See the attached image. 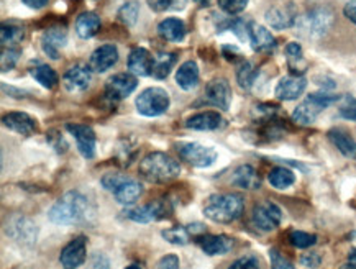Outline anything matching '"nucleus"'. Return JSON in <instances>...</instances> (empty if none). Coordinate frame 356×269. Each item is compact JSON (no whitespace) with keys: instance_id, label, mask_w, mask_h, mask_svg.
Returning a JSON list of instances; mask_svg holds the SVG:
<instances>
[{"instance_id":"c9c22d12","label":"nucleus","mask_w":356,"mask_h":269,"mask_svg":"<svg viewBox=\"0 0 356 269\" xmlns=\"http://www.w3.org/2000/svg\"><path fill=\"white\" fill-rule=\"evenodd\" d=\"M163 238L168 241V243L176 245V246H184L191 241V231L186 227H171V229H166L161 231Z\"/></svg>"},{"instance_id":"13d9d810","label":"nucleus","mask_w":356,"mask_h":269,"mask_svg":"<svg viewBox=\"0 0 356 269\" xmlns=\"http://www.w3.org/2000/svg\"><path fill=\"white\" fill-rule=\"evenodd\" d=\"M125 269H141L140 264H130V266H127Z\"/></svg>"},{"instance_id":"58836bf2","label":"nucleus","mask_w":356,"mask_h":269,"mask_svg":"<svg viewBox=\"0 0 356 269\" xmlns=\"http://www.w3.org/2000/svg\"><path fill=\"white\" fill-rule=\"evenodd\" d=\"M289 240H291V243L299 250L310 248V246H314L317 243V236L316 235L307 234V231H300V230L291 231Z\"/></svg>"},{"instance_id":"f3484780","label":"nucleus","mask_w":356,"mask_h":269,"mask_svg":"<svg viewBox=\"0 0 356 269\" xmlns=\"http://www.w3.org/2000/svg\"><path fill=\"white\" fill-rule=\"evenodd\" d=\"M90 81H92V71L86 65L71 66L63 76V84L72 94L84 92L90 85Z\"/></svg>"},{"instance_id":"0eeeda50","label":"nucleus","mask_w":356,"mask_h":269,"mask_svg":"<svg viewBox=\"0 0 356 269\" xmlns=\"http://www.w3.org/2000/svg\"><path fill=\"white\" fill-rule=\"evenodd\" d=\"M6 234L20 246L31 248L38 240V227L30 217L15 213L6 223Z\"/></svg>"},{"instance_id":"f257e3e1","label":"nucleus","mask_w":356,"mask_h":269,"mask_svg":"<svg viewBox=\"0 0 356 269\" xmlns=\"http://www.w3.org/2000/svg\"><path fill=\"white\" fill-rule=\"evenodd\" d=\"M95 217H97V209L92 200L79 190H67L48 212L49 220L61 227L92 225Z\"/></svg>"},{"instance_id":"bb28decb","label":"nucleus","mask_w":356,"mask_h":269,"mask_svg":"<svg viewBox=\"0 0 356 269\" xmlns=\"http://www.w3.org/2000/svg\"><path fill=\"white\" fill-rule=\"evenodd\" d=\"M199 67L195 61H186L176 71V84L182 90H194L199 85Z\"/></svg>"},{"instance_id":"72a5a7b5","label":"nucleus","mask_w":356,"mask_h":269,"mask_svg":"<svg viewBox=\"0 0 356 269\" xmlns=\"http://www.w3.org/2000/svg\"><path fill=\"white\" fill-rule=\"evenodd\" d=\"M30 74L33 76V79L44 89H54L59 84L58 72L47 65L35 66L33 70H30Z\"/></svg>"},{"instance_id":"f704fd0d","label":"nucleus","mask_w":356,"mask_h":269,"mask_svg":"<svg viewBox=\"0 0 356 269\" xmlns=\"http://www.w3.org/2000/svg\"><path fill=\"white\" fill-rule=\"evenodd\" d=\"M25 36V30L18 25H2V30H0V41H2L3 48H10L13 44H18Z\"/></svg>"},{"instance_id":"aec40b11","label":"nucleus","mask_w":356,"mask_h":269,"mask_svg":"<svg viewBox=\"0 0 356 269\" xmlns=\"http://www.w3.org/2000/svg\"><path fill=\"white\" fill-rule=\"evenodd\" d=\"M118 49L115 44H102L89 58V67L92 72H106L117 65Z\"/></svg>"},{"instance_id":"4be33fe9","label":"nucleus","mask_w":356,"mask_h":269,"mask_svg":"<svg viewBox=\"0 0 356 269\" xmlns=\"http://www.w3.org/2000/svg\"><path fill=\"white\" fill-rule=\"evenodd\" d=\"M200 250L209 256L227 254L234 248V240L227 235H200L197 238Z\"/></svg>"},{"instance_id":"7c9ffc66","label":"nucleus","mask_w":356,"mask_h":269,"mask_svg":"<svg viewBox=\"0 0 356 269\" xmlns=\"http://www.w3.org/2000/svg\"><path fill=\"white\" fill-rule=\"evenodd\" d=\"M286 59L287 65H289V70L294 76H302L305 72V67H307V63L304 59L302 47L296 41H291L286 47Z\"/></svg>"},{"instance_id":"9b49d317","label":"nucleus","mask_w":356,"mask_h":269,"mask_svg":"<svg viewBox=\"0 0 356 269\" xmlns=\"http://www.w3.org/2000/svg\"><path fill=\"white\" fill-rule=\"evenodd\" d=\"M168 212H170V205L166 200H156V202L145 204L141 207L127 209L123 215L135 223H152L166 217Z\"/></svg>"},{"instance_id":"37998d69","label":"nucleus","mask_w":356,"mask_h":269,"mask_svg":"<svg viewBox=\"0 0 356 269\" xmlns=\"http://www.w3.org/2000/svg\"><path fill=\"white\" fill-rule=\"evenodd\" d=\"M228 269H259V259L254 254H245L232 263Z\"/></svg>"},{"instance_id":"39448f33","label":"nucleus","mask_w":356,"mask_h":269,"mask_svg":"<svg viewBox=\"0 0 356 269\" xmlns=\"http://www.w3.org/2000/svg\"><path fill=\"white\" fill-rule=\"evenodd\" d=\"M100 186L108 190L122 205H134L143 195V186L134 177L122 174V172H107L100 179Z\"/></svg>"},{"instance_id":"f8f14e48","label":"nucleus","mask_w":356,"mask_h":269,"mask_svg":"<svg viewBox=\"0 0 356 269\" xmlns=\"http://www.w3.org/2000/svg\"><path fill=\"white\" fill-rule=\"evenodd\" d=\"M88 258V240L86 236H76L59 253V263L63 269H77Z\"/></svg>"},{"instance_id":"6e6552de","label":"nucleus","mask_w":356,"mask_h":269,"mask_svg":"<svg viewBox=\"0 0 356 269\" xmlns=\"http://www.w3.org/2000/svg\"><path fill=\"white\" fill-rule=\"evenodd\" d=\"M136 111L143 117H159L170 108V94L161 88H148L136 97Z\"/></svg>"},{"instance_id":"c85d7f7f","label":"nucleus","mask_w":356,"mask_h":269,"mask_svg":"<svg viewBox=\"0 0 356 269\" xmlns=\"http://www.w3.org/2000/svg\"><path fill=\"white\" fill-rule=\"evenodd\" d=\"M186 31L184 22L179 20V18H164L158 25L159 36L166 41H171V43H179V41L184 40Z\"/></svg>"},{"instance_id":"dca6fc26","label":"nucleus","mask_w":356,"mask_h":269,"mask_svg":"<svg viewBox=\"0 0 356 269\" xmlns=\"http://www.w3.org/2000/svg\"><path fill=\"white\" fill-rule=\"evenodd\" d=\"M205 102L220 111H228L232 104V88L227 79H213L205 88Z\"/></svg>"},{"instance_id":"412c9836","label":"nucleus","mask_w":356,"mask_h":269,"mask_svg":"<svg viewBox=\"0 0 356 269\" xmlns=\"http://www.w3.org/2000/svg\"><path fill=\"white\" fill-rule=\"evenodd\" d=\"M225 125V120L220 113L216 111H207L195 113V115L189 117L186 120V129L197 130V131H212L218 130Z\"/></svg>"},{"instance_id":"49530a36","label":"nucleus","mask_w":356,"mask_h":269,"mask_svg":"<svg viewBox=\"0 0 356 269\" xmlns=\"http://www.w3.org/2000/svg\"><path fill=\"white\" fill-rule=\"evenodd\" d=\"M146 2H148V7L154 12H166L179 7L177 2H181V0H146Z\"/></svg>"},{"instance_id":"2eb2a0df","label":"nucleus","mask_w":356,"mask_h":269,"mask_svg":"<svg viewBox=\"0 0 356 269\" xmlns=\"http://www.w3.org/2000/svg\"><path fill=\"white\" fill-rule=\"evenodd\" d=\"M298 8L294 3H282V6L271 7L264 13V20L273 30H287L296 26L298 22Z\"/></svg>"},{"instance_id":"09e8293b","label":"nucleus","mask_w":356,"mask_h":269,"mask_svg":"<svg viewBox=\"0 0 356 269\" xmlns=\"http://www.w3.org/2000/svg\"><path fill=\"white\" fill-rule=\"evenodd\" d=\"M181 261L176 254H166L156 263V268L154 269H179Z\"/></svg>"},{"instance_id":"cd10ccee","label":"nucleus","mask_w":356,"mask_h":269,"mask_svg":"<svg viewBox=\"0 0 356 269\" xmlns=\"http://www.w3.org/2000/svg\"><path fill=\"white\" fill-rule=\"evenodd\" d=\"M330 143L346 158H356V141L348 131L341 129H332L327 133Z\"/></svg>"},{"instance_id":"f03ea898","label":"nucleus","mask_w":356,"mask_h":269,"mask_svg":"<svg viewBox=\"0 0 356 269\" xmlns=\"http://www.w3.org/2000/svg\"><path fill=\"white\" fill-rule=\"evenodd\" d=\"M140 176L153 184H166L179 177L181 164L171 158L170 154L161 152H153L140 161Z\"/></svg>"},{"instance_id":"a19ab883","label":"nucleus","mask_w":356,"mask_h":269,"mask_svg":"<svg viewBox=\"0 0 356 269\" xmlns=\"http://www.w3.org/2000/svg\"><path fill=\"white\" fill-rule=\"evenodd\" d=\"M250 0H218V7L228 15H238L248 7Z\"/></svg>"},{"instance_id":"a878e982","label":"nucleus","mask_w":356,"mask_h":269,"mask_svg":"<svg viewBox=\"0 0 356 269\" xmlns=\"http://www.w3.org/2000/svg\"><path fill=\"white\" fill-rule=\"evenodd\" d=\"M152 53L145 48H134L129 54V70L135 76H152L153 70Z\"/></svg>"},{"instance_id":"864d4df0","label":"nucleus","mask_w":356,"mask_h":269,"mask_svg":"<svg viewBox=\"0 0 356 269\" xmlns=\"http://www.w3.org/2000/svg\"><path fill=\"white\" fill-rule=\"evenodd\" d=\"M29 8H33V10H40V8L47 7L49 0H22Z\"/></svg>"},{"instance_id":"6e6d98bb","label":"nucleus","mask_w":356,"mask_h":269,"mask_svg":"<svg viewBox=\"0 0 356 269\" xmlns=\"http://www.w3.org/2000/svg\"><path fill=\"white\" fill-rule=\"evenodd\" d=\"M340 269H356V263H348V264H343Z\"/></svg>"},{"instance_id":"9d476101","label":"nucleus","mask_w":356,"mask_h":269,"mask_svg":"<svg viewBox=\"0 0 356 269\" xmlns=\"http://www.w3.org/2000/svg\"><path fill=\"white\" fill-rule=\"evenodd\" d=\"M176 152L182 161L194 168H211L217 161V152L211 147H205L200 143H177Z\"/></svg>"},{"instance_id":"a211bd4d","label":"nucleus","mask_w":356,"mask_h":269,"mask_svg":"<svg viewBox=\"0 0 356 269\" xmlns=\"http://www.w3.org/2000/svg\"><path fill=\"white\" fill-rule=\"evenodd\" d=\"M67 43V31L65 26H49V28L41 35V49L48 58L58 59L61 49Z\"/></svg>"},{"instance_id":"473e14b6","label":"nucleus","mask_w":356,"mask_h":269,"mask_svg":"<svg viewBox=\"0 0 356 269\" xmlns=\"http://www.w3.org/2000/svg\"><path fill=\"white\" fill-rule=\"evenodd\" d=\"M268 181H269V184H271L275 189L284 190V189H289L291 186L294 184L296 174L289 170V168L277 166V168H275V170L269 171Z\"/></svg>"},{"instance_id":"4d7b16f0","label":"nucleus","mask_w":356,"mask_h":269,"mask_svg":"<svg viewBox=\"0 0 356 269\" xmlns=\"http://www.w3.org/2000/svg\"><path fill=\"white\" fill-rule=\"evenodd\" d=\"M350 261L356 263V250H351L350 252Z\"/></svg>"},{"instance_id":"8fccbe9b","label":"nucleus","mask_w":356,"mask_h":269,"mask_svg":"<svg viewBox=\"0 0 356 269\" xmlns=\"http://www.w3.org/2000/svg\"><path fill=\"white\" fill-rule=\"evenodd\" d=\"M299 261L305 268L316 269V268L321 266L322 258H321V254H318V253H305V254H302V256H300Z\"/></svg>"},{"instance_id":"c03bdc74","label":"nucleus","mask_w":356,"mask_h":269,"mask_svg":"<svg viewBox=\"0 0 356 269\" xmlns=\"http://www.w3.org/2000/svg\"><path fill=\"white\" fill-rule=\"evenodd\" d=\"M88 269H112V263L106 253L95 252L92 256H90Z\"/></svg>"},{"instance_id":"a18cd8bd","label":"nucleus","mask_w":356,"mask_h":269,"mask_svg":"<svg viewBox=\"0 0 356 269\" xmlns=\"http://www.w3.org/2000/svg\"><path fill=\"white\" fill-rule=\"evenodd\" d=\"M269 259H271V269H296L289 259H286L277 250L269 252Z\"/></svg>"},{"instance_id":"4c0bfd02","label":"nucleus","mask_w":356,"mask_h":269,"mask_svg":"<svg viewBox=\"0 0 356 269\" xmlns=\"http://www.w3.org/2000/svg\"><path fill=\"white\" fill-rule=\"evenodd\" d=\"M138 15H140V6L136 2H127L123 3V6L118 8V20L122 22L125 26H134L136 24V20H138Z\"/></svg>"},{"instance_id":"3c124183","label":"nucleus","mask_w":356,"mask_h":269,"mask_svg":"<svg viewBox=\"0 0 356 269\" xmlns=\"http://www.w3.org/2000/svg\"><path fill=\"white\" fill-rule=\"evenodd\" d=\"M343 13H345V17L351 22V24L356 25V0H351V2L346 3V6L343 7Z\"/></svg>"},{"instance_id":"7ed1b4c3","label":"nucleus","mask_w":356,"mask_h":269,"mask_svg":"<svg viewBox=\"0 0 356 269\" xmlns=\"http://www.w3.org/2000/svg\"><path fill=\"white\" fill-rule=\"evenodd\" d=\"M245 199L240 194H213L204 205V215L216 223H232L243 215Z\"/></svg>"},{"instance_id":"1a4fd4ad","label":"nucleus","mask_w":356,"mask_h":269,"mask_svg":"<svg viewBox=\"0 0 356 269\" xmlns=\"http://www.w3.org/2000/svg\"><path fill=\"white\" fill-rule=\"evenodd\" d=\"M251 222H253L254 229L264 234L275 231L282 222V211L281 207L271 200H264L253 207L251 212Z\"/></svg>"},{"instance_id":"603ef678","label":"nucleus","mask_w":356,"mask_h":269,"mask_svg":"<svg viewBox=\"0 0 356 269\" xmlns=\"http://www.w3.org/2000/svg\"><path fill=\"white\" fill-rule=\"evenodd\" d=\"M223 56H225L228 61H236V59H241V53L238 48L235 47H223Z\"/></svg>"},{"instance_id":"c756f323","label":"nucleus","mask_w":356,"mask_h":269,"mask_svg":"<svg viewBox=\"0 0 356 269\" xmlns=\"http://www.w3.org/2000/svg\"><path fill=\"white\" fill-rule=\"evenodd\" d=\"M100 18L94 12H84L77 17L76 20V33L82 40H89L99 33L100 30Z\"/></svg>"},{"instance_id":"20e7f679","label":"nucleus","mask_w":356,"mask_h":269,"mask_svg":"<svg viewBox=\"0 0 356 269\" xmlns=\"http://www.w3.org/2000/svg\"><path fill=\"white\" fill-rule=\"evenodd\" d=\"M333 24H335V13L332 8L318 6L299 15L294 28L305 40H321L332 30Z\"/></svg>"},{"instance_id":"5fc2aeb1","label":"nucleus","mask_w":356,"mask_h":269,"mask_svg":"<svg viewBox=\"0 0 356 269\" xmlns=\"http://www.w3.org/2000/svg\"><path fill=\"white\" fill-rule=\"evenodd\" d=\"M2 90H3V92H8V94H17V97H25L24 90L13 89V88H10V85H8V88H7L6 84H2Z\"/></svg>"},{"instance_id":"2f4dec72","label":"nucleus","mask_w":356,"mask_h":269,"mask_svg":"<svg viewBox=\"0 0 356 269\" xmlns=\"http://www.w3.org/2000/svg\"><path fill=\"white\" fill-rule=\"evenodd\" d=\"M176 54L175 53H159L153 58V70L152 76L154 79H166L170 76L172 66L176 65Z\"/></svg>"},{"instance_id":"ea45409f","label":"nucleus","mask_w":356,"mask_h":269,"mask_svg":"<svg viewBox=\"0 0 356 269\" xmlns=\"http://www.w3.org/2000/svg\"><path fill=\"white\" fill-rule=\"evenodd\" d=\"M20 49L3 48L2 54H0V67H2V71H12L18 63V59H20Z\"/></svg>"},{"instance_id":"79ce46f5","label":"nucleus","mask_w":356,"mask_h":269,"mask_svg":"<svg viewBox=\"0 0 356 269\" xmlns=\"http://www.w3.org/2000/svg\"><path fill=\"white\" fill-rule=\"evenodd\" d=\"M340 117L346 118V120L356 122V97L345 95L343 104L340 107Z\"/></svg>"},{"instance_id":"5701e85b","label":"nucleus","mask_w":356,"mask_h":269,"mask_svg":"<svg viewBox=\"0 0 356 269\" xmlns=\"http://www.w3.org/2000/svg\"><path fill=\"white\" fill-rule=\"evenodd\" d=\"M3 125L7 127L8 130L15 131L18 135H33L36 130H38V125H36V120L33 117H30L29 113L25 112H10L7 113L6 117L2 118Z\"/></svg>"},{"instance_id":"bf43d9fd","label":"nucleus","mask_w":356,"mask_h":269,"mask_svg":"<svg viewBox=\"0 0 356 269\" xmlns=\"http://www.w3.org/2000/svg\"><path fill=\"white\" fill-rule=\"evenodd\" d=\"M194 2H195V3H207L209 0H194Z\"/></svg>"},{"instance_id":"e433bc0d","label":"nucleus","mask_w":356,"mask_h":269,"mask_svg":"<svg viewBox=\"0 0 356 269\" xmlns=\"http://www.w3.org/2000/svg\"><path fill=\"white\" fill-rule=\"evenodd\" d=\"M257 79V70L250 61H241V65L236 70V81L241 89H250Z\"/></svg>"},{"instance_id":"4468645a","label":"nucleus","mask_w":356,"mask_h":269,"mask_svg":"<svg viewBox=\"0 0 356 269\" xmlns=\"http://www.w3.org/2000/svg\"><path fill=\"white\" fill-rule=\"evenodd\" d=\"M136 88H138V81H136L134 74H130V72H118V74L108 77L104 94L111 100H122L129 97Z\"/></svg>"},{"instance_id":"b1692460","label":"nucleus","mask_w":356,"mask_h":269,"mask_svg":"<svg viewBox=\"0 0 356 269\" xmlns=\"http://www.w3.org/2000/svg\"><path fill=\"white\" fill-rule=\"evenodd\" d=\"M232 184L245 190H257L261 188V176L251 164H241L232 176Z\"/></svg>"},{"instance_id":"de8ad7c7","label":"nucleus","mask_w":356,"mask_h":269,"mask_svg":"<svg viewBox=\"0 0 356 269\" xmlns=\"http://www.w3.org/2000/svg\"><path fill=\"white\" fill-rule=\"evenodd\" d=\"M47 140H48V143L51 145V147L56 149L58 153H66L67 152V143L65 141V138H63V136L58 133V131H51V133L47 135Z\"/></svg>"},{"instance_id":"ddd939ff","label":"nucleus","mask_w":356,"mask_h":269,"mask_svg":"<svg viewBox=\"0 0 356 269\" xmlns=\"http://www.w3.org/2000/svg\"><path fill=\"white\" fill-rule=\"evenodd\" d=\"M66 130L76 140V147L79 149L81 156L92 159L95 156V145H97L95 131L89 125H82V123H67Z\"/></svg>"},{"instance_id":"6ab92c4d","label":"nucleus","mask_w":356,"mask_h":269,"mask_svg":"<svg viewBox=\"0 0 356 269\" xmlns=\"http://www.w3.org/2000/svg\"><path fill=\"white\" fill-rule=\"evenodd\" d=\"M307 88V79L304 76H286L277 82L275 95L280 100H296L304 94Z\"/></svg>"},{"instance_id":"393cba45","label":"nucleus","mask_w":356,"mask_h":269,"mask_svg":"<svg viewBox=\"0 0 356 269\" xmlns=\"http://www.w3.org/2000/svg\"><path fill=\"white\" fill-rule=\"evenodd\" d=\"M250 43L257 53H268L276 48V38L266 26L250 24Z\"/></svg>"},{"instance_id":"423d86ee","label":"nucleus","mask_w":356,"mask_h":269,"mask_svg":"<svg viewBox=\"0 0 356 269\" xmlns=\"http://www.w3.org/2000/svg\"><path fill=\"white\" fill-rule=\"evenodd\" d=\"M339 100H341L340 95L325 92V90H323V92L310 94L307 95V99L302 100V102L294 108V112H292V120L304 127L312 125L325 108L333 106V104H337Z\"/></svg>"}]
</instances>
